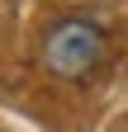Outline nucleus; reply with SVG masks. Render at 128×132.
<instances>
[{
	"label": "nucleus",
	"instance_id": "1",
	"mask_svg": "<svg viewBox=\"0 0 128 132\" xmlns=\"http://www.w3.org/2000/svg\"><path fill=\"white\" fill-rule=\"evenodd\" d=\"M109 52V38L104 28L86 19V14H67V19H52L43 28V43H38V61L47 76L57 80H86L95 66L104 61Z\"/></svg>",
	"mask_w": 128,
	"mask_h": 132
}]
</instances>
